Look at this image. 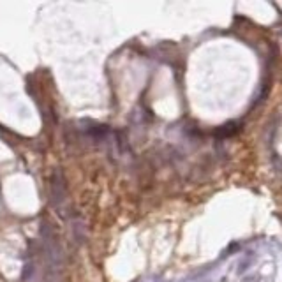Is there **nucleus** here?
Masks as SVG:
<instances>
[{
    "label": "nucleus",
    "instance_id": "obj_1",
    "mask_svg": "<svg viewBox=\"0 0 282 282\" xmlns=\"http://www.w3.org/2000/svg\"><path fill=\"white\" fill-rule=\"evenodd\" d=\"M51 203L60 217L67 219L69 215H73V205H71L69 194H67L64 176L58 171L51 176Z\"/></svg>",
    "mask_w": 282,
    "mask_h": 282
}]
</instances>
